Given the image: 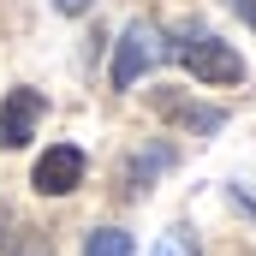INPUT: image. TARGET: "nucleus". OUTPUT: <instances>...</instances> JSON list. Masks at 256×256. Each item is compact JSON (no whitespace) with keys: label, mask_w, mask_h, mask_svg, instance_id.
Listing matches in <instances>:
<instances>
[{"label":"nucleus","mask_w":256,"mask_h":256,"mask_svg":"<svg viewBox=\"0 0 256 256\" xmlns=\"http://www.w3.org/2000/svg\"><path fill=\"white\" fill-rule=\"evenodd\" d=\"M30 185L42 196H66L84 185V149H72V143H54L42 161H36V173H30Z\"/></svg>","instance_id":"4"},{"label":"nucleus","mask_w":256,"mask_h":256,"mask_svg":"<svg viewBox=\"0 0 256 256\" xmlns=\"http://www.w3.org/2000/svg\"><path fill=\"white\" fill-rule=\"evenodd\" d=\"M0 256H18V226H12V214H0Z\"/></svg>","instance_id":"7"},{"label":"nucleus","mask_w":256,"mask_h":256,"mask_svg":"<svg viewBox=\"0 0 256 256\" xmlns=\"http://www.w3.org/2000/svg\"><path fill=\"white\" fill-rule=\"evenodd\" d=\"M149 102H155V114H161V120H173V126L196 131V137H208V131H220V126H226V114H220V108L191 102V96H173V90H155Z\"/></svg>","instance_id":"5"},{"label":"nucleus","mask_w":256,"mask_h":256,"mask_svg":"<svg viewBox=\"0 0 256 256\" xmlns=\"http://www.w3.org/2000/svg\"><path fill=\"white\" fill-rule=\"evenodd\" d=\"M226 6H232V12H238V18H244V24L256 30V0H226Z\"/></svg>","instance_id":"8"},{"label":"nucleus","mask_w":256,"mask_h":256,"mask_svg":"<svg viewBox=\"0 0 256 256\" xmlns=\"http://www.w3.org/2000/svg\"><path fill=\"white\" fill-rule=\"evenodd\" d=\"M167 54H173V48L161 42V30L143 24V18H131L126 30H120V48H114V90H131L149 66H161Z\"/></svg>","instance_id":"1"},{"label":"nucleus","mask_w":256,"mask_h":256,"mask_svg":"<svg viewBox=\"0 0 256 256\" xmlns=\"http://www.w3.org/2000/svg\"><path fill=\"white\" fill-rule=\"evenodd\" d=\"M179 60L191 78L202 84H244V54L232 48V42H220V36H191V42H179Z\"/></svg>","instance_id":"2"},{"label":"nucleus","mask_w":256,"mask_h":256,"mask_svg":"<svg viewBox=\"0 0 256 256\" xmlns=\"http://www.w3.org/2000/svg\"><path fill=\"white\" fill-rule=\"evenodd\" d=\"M54 6H60L66 18H78V12H90V6H96V0H54Z\"/></svg>","instance_id":"9"},{"label":"nucleus","mask_w":256,"mask_h":256,"mask_svg":"<svg viewBox=\"0 0 256 256\" xmlns=\"http://www.w3.org/2000/svg\"><path fill=\"white\" fill-rule=\"evenodd\" d=\"M42 114H48V102H42V90H30V84H18L6 102H0V143L6 149H24L36 126H42Z\"/></svg>","instance_id":"3"},{"label":"nucleus","mask_w":256,"mask_h":256,"mask_svg":"<svg viewBox=\"0 0 256 256\" xmlns=\"http://www.w3.org/2000/svg\"><path fill=\"white\" fill-rule=\"evenodd\" d=\"M149 256H179V244H173V238H161V244H155Z\"/></svg>","instance_id":"10"},{"label":"nucleus","mask_w":256,"mask_h":256,"mask_svg":"<svg viewBox=\"0 0 256 256\" xmlns=\"http://www.w3.org/2000/svg\"><path fill=\"white\" fill-rule=\"evenodd\" d=\"M84 256H131V232H120V226H96V232L84 238Z\"/></svg>","instance_id":"6"}]
</instances>
